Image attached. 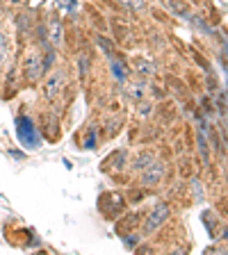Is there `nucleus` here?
<instances>
[{
    "mask_svg": "<svg viewBox=\"0 0 228 255\" xmlns=\"http://www.w3.org/2000/svg\"><path fill=\"white\" fill-rule=\"evenodd\" d=\"M165 164L160 162V159H153L146 169L142 171V185L144 187H153V185H158L162 178H165Z\"/></svg>",
    "mask_w": 228,
    "mask_h": 255,
    "instance_id": "nucleus-3",
    "label": "nucleus"
},
{
    "mask_svg": "<svg viewBox=\"0 0 228 255\" xmlns=\"http://www.w3.org/2000/svg\"><path fill=\"white\" fill-rule=\"evenodd\" d=\"M23 71H25L27 82H37V80L43 75V71H48L46 59H43V53L39 50V48L30 50V55L25 57V66H23Z\"/></svg>",
    "mask_w": 228,
    "mask_h": 255,
    "instance_id": "nucleus-1",
    "label": "nucleus"
},
{
    "mask_svg": "<svg viewBox=\"0 0 228 255\" xmlns=\"http://www.w3.org/2000/svg\"><path fill=\"white\" fill-rule=\"evenodd\" d=\"M169 214H171V207L167 205V203H158V205L151 210L149 217H146V223H144V235L155 233V230H158L160 226L169 219Z\"/></svg>",
    "mask_w": 228,
    "mask_h": 255,
    "instance_id": "nucleus-2",
    "label": "nucleus"
},
{
    "mask_svg": "<svg viewBox=\"0 0 228 255\" xmlns=\"http://www.w3.org/2000/svg\"><path fill=\"white\" fill-rule=\"evenodd\" d=\"M64 87V73L62 71H57V73H53L50 78H48L46 82V89H43V96H46V101H55L59 96V91H62Z\"/></svg>",
    "mask_w": 228,
    "mask_h": 255,
    "instance_id": "nucleus-4",
    "label": "nucleus"
},
{
    "mask_svg": "<svg viewBox=\"0 0 228 255\" xmlns=\"http://www.w3.org/2000/svg\"><path fill=\"white\" fill-rule=\"evenodd\" d=\"M7 57H9V41H7V37L0 32V66L7 62Z\"/></svg>",
    "mask_w": 228,
    "mask_h": 255,
    "instance_id": "nucleus-6",
    "label": "nucleus"
},
{
    "mask_svg": "<svg viewBox=\"0 0 228 255\" xmlns=\"http://www.w3.org/2000/svg\"><path fill=\"white\" fill-rule=\"evenodd\" d=\"M153 162V155L151 153H142L137 159H135V164H133V173H139V171H144L146 166Z\"/></svg>",
    "mask_w": 228,
    "mask_h": 255,
    "instance_id": "nucleus-5",
    "label": "nucleus"
}]
</instances>
